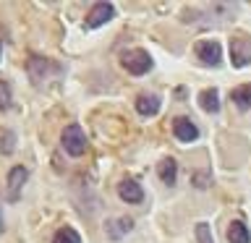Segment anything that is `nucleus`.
<instances>
[{
    "mask_svg": "<svg viewBox=\"0 0 251 243\" xmlns=\"http://www.w3.org/2000/svg\"><path fill=\"white\" fill-rule=\"evenodd\" d=\"M160 105L162 102H160L157 94H141V97L136 99V110H139V115H144V118L160 113Z\"/></svg>",
    "mask_w": 251,
    "mask_h": 243,
    "instance_id": "obj_10",
    "label": "nucleus"
},
{
    "mask_svg": "<svg viewBox=\"0 0 251 243\" xmlns=\"http://www.w3.org/2000/svg\"><path fill=\"white\" fill-rule=\"evenodd\" d=\"M173 133H176L178 141H186V144L199 139V128H196L188 118H176V121H173Z\"/></svg>",
    "mask_w": 251,
    "mask_h": 243,
    "instance_id": "obj_9",
    "label": "nucleus"
},
{
    "mask_svg": "<svg viewBox=\"0 0 251 243\" xmlns=\"http://www.w3.org/2000/svg\"><path fill=\"white\" fill-rule=\"evenodd\" d=\"M157 172H160V180H162V183L173 186V183H176V178H178V162L173 160V157H168V160H162V162H160Z\"/></svg>",
    "mask_w": 251,
    "mask_h": 243,
    "instance_id": "obj_13",
    "label": "nucleus"
},
{
    "mask_svg": "<svg viewBox=\"0 0 251 243\" xmlns=\"http://www.w3.org/2000/svg\"><path fill=\"white\" fill-rule=\"evenodd\" d=\"M52 243H81V235H78L74 227H60V230L55 233Z\"/></svg>",
    "mask_w": 251,
    "mask_h": 243,
    "instance_id": "obj_16",
    "label": "nucleus"
},
{
    "mask_svg": "<svg viewBox=\"0 0 251 243\" xmlns=\"http://www.w3.org/2000/svg\"><path fill=\"white\" fill-rule=\"evenodd\" d=\"M199 105L204 113H217L220 110V97H217V92L215 89H204L199 94Z\"/></svg>",
    "mask_w": 251,
    "mask_h": 243,
    "instance_id": "obj_14",
    "label": "nucleus"
},
{
    "mask_svg": "<svg viewBox=\"0 0 251 243\" xmlns=\"http://www.w3.org/2000/svg\"><path fill=\"white\" fill-rule=\"evenodd\" d=\"M131 227H133V219H128V217H118V219H113V222H107L105 233H107V238L118 241V238H123L126 233H131Z\"/></svg>",
    "mask_w": 251,
    "mask_h": 243,
    "instance_id": "obj_11",
    "label": "nucleus"
},
{
    "mask_svg": "<svg viewBox=\"0 0 251 243\" xmlns=\"http://www.w3.org/2000/svg\"><path fill=\"white\" fill-rule=\"evenodd\" d=\"M8 105H11V86L0 81V110H5Z\"/></svg>",
    "mask_w": 251,
    "mask_h": 243,
    "instance_id": "obj_18",
    "label": "nucleus"
},
{
    "mask_svg": "<svg viewBox=\"0 0 251 243\" xmlns=\"http://www.w3.org/2000/svg\"><path fill=\"white\" fill-rule=\"evenodd\" d=\"M194 52L204 66L217 68L220 63H223V47H220V42H215V39H199L194 47Z\"/></svg>",
    "mask_w": 251,
    "mask_h": 243,
    "instance_id": "obj_2",
    "label": "nucleus"
},
{
    "mask_svg": "<svg viewBox=\"0 0 251 243\" xmlns=\"http://www.w3.org/2000/svg\"><path fill=\"white\" fill-rule=\"evenodd\" d=\"M196 241L199 243H215V238H212V230L207 222H199L196 225Z\"/></svg>",
    "mask_w": 251,
    "mask_h": 243,
    "instance_id": "obj_17",
    "label": "nucleus"
},
{
    "mask_svg": "<svg viewBox=\"0 0 251 243\" xmlns=\"http://www.w3.org/2000/svg\"><path fill=\"white\" fill-rule=\"evenodd\" d=\"M123 68L133 76H141L152 68V58H149V52H144V50H131V52L123 55Z\"/></svg>",
    "mask_w": 251,
    "mask_h": 243,
    "instance_id": "obj_4",
    "label": "nucleus"
},
{
    "mask_svg": "<svg viewBox=\"0 0 251 243\" xmlns=\"http://www.w3.org/2000/svg\"><path fill=\"white\" fill-rule=\"evenodd\" d=\"M26 71H29L31 81L39 86V84L47 81V76H50V73H58L60 68L55 66V63H50L47 58H42V55H31V58L26 60Z\"/></svg>",
    "mask_w": 251,
    "mask_h": 243,
    "instance_id": "obj_1",
    "label": "nucleus"
},
{
    "mask_svg": "<svg viewBox=\"0 0 251 243\" xmlns=\"http://www.w3.org/2000/svg\"><path fill=\"white\" fill-rule=\"evenodd\" d=\"M230 60L235 68L251 63V37H233L230 39Z\"/></svg>",
    "mask_w": 251,
    "mask_h": 243,
    "instance_id": "obj_5",
    "label": "nucleus"
},
{
    "mask_svg": "<svg viewBox=\"0 0 251 243\" xmlns=\"http://www.w3.org/2000/svg\"><path fill=\"white\" fill-rule=\"evenodd\" d=\"M118 196H121L123 201H128V204H139V201H144V191H141L139 180H133V178L121 180V186H118Z\"/></svg>",
    "mask_w": 251,
    "mask_h": 243,
    "instance_id": "obj_8",
    "label": "nucleus"
},
{
    "mask_svg": "<svg viewBox=\"0 0 251 243\" xmlns=\"http://www.w3.org/2000/svg\"><path fill=\"white\" fill-rule=\"evenodd\" d=\"M113 16H115L113 3H94L92 11L86 13L84 26H86V29H97V26H102V24H107L110 19H113Z\"/></svg>",
    "mask_w": 251,
    "mask_h": 243,
    "instance_id": "obj_6",
    "label": "nucleus"
},
{
    "mask_svg": "<svg viewBox=\"0 0 251 243\" xmlns=\"http://www.w3.org/2000/svg\"><path fill=\"white\" fill-rule=\"evenodd\" d=\"M3 227H5V225H3V222H0V233H3Z\"/></svg>",
    "mask_w": 251,
    "mask_h": 243,
    "instance_id": "obj_19",
    "label": "nucleus"
},
{
    "mask_svg": "<svg viewBox=\"0 0 251 243\" xmlns=\"http://www.w3.org/2000/svg\"><path fill=\"white\" fill-rule=\"evenodd\" d=\"M233 102H235L241 110H249V107H251V84L235 86V89H233Z\"/></svg>",
    "mask_w": 251,
    "mask_h": 243,
    "instance_id": "obj_15",
    "label": "nucleus"
},
{
    "mask_svg": "<svg viewBox=\"0 0 251 243\" xmlns=\"http://www.w3.org/2000/svg\"><path fill=\"white\" fill-rule=\"evenodd\" d=\"M63 149L71 154V157H78V154H84V149H86V136H84V131L78 128V125H68L66 131H63Z\"/></svg>",
    "mask_w": 251,
    "mask_h": 243,
    "instance_id": "obj_3",
    "label": "nucleus"
},
{
    "mask_svg": "<svg viewBox=\"0 0 251 243\" xmlns=\"http://www.w3.org/2000/svg\"><path fill=\"white\" fill-rule=\"evenodd\" d=\"M227 241H230V243H249V241H251L249 227L243 225L241 219H233L230 227H227Z\"/></svg>",
    "mask_w": 251,
    "mask_h": 243,
    "instance_id": "obj_12",
    "label": "nucleus"
},
{
    "mask_svg": "<svg viewBox=\"0 0 251 243\" xmlns=\"http://www.w3.org/2000/svg\"><path fill=\"white\" fill-rule=\"evenodd\" d=\"M26 178H29L26 168H13L8 172V186H5V199L8 201H19V194H21L24 183H26Z\"/></svg>",
    "mask_w": 251,
    "mask_h": 243,
    "instance_id": "obj_7",
    "label": "nucleus"
}]
</instances>
